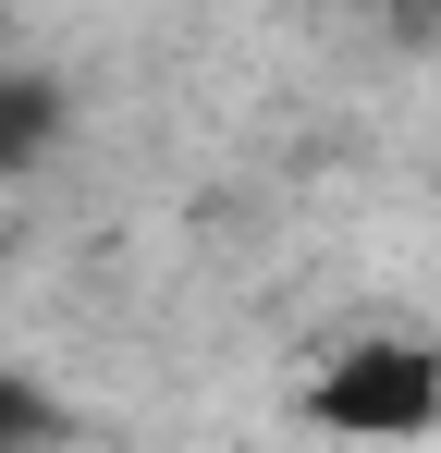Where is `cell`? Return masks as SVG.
<instances>
[{
  "label": "cell",
  "instance_id": "cell-2",
  "mask_svg": "<svg viewBox=\"0 0 441 453\" xmlns=\"http://www.w3.org/2000/svg\"><path fill=\"white\" fill-rule=\"evenodd\" d=\"M62 86L50 74H12L0 62V184H25V172H50V148H62Z\"/></svg>",
  "mask_w": 441,
  "mask_h": 453
},
{
  "label": "cell",
  "instance_id": "cell-3",
  "mask_svg": "<svg viewBox=\"0 0 441 453\" xmlns=\"http://www.w3.org/2000/svg\"><path fill=\"white\" fill-rule=\"evenodd\" d=\"M50 429H62V417H50V392H37L25 368H0V453H37Z\"/></svg>",
  "mask_w": 441,
  "mask_h": 453
},
{
  "label": "cell",
  "instance_id": "cell-1",
  "mask_svg": "<svg viewBox=\"0 0 441 453\" xmlns=\"http://www.w3.org/2000/svg\"><path fill=\"white\" fill-rule=\"evenodd\" d=\"M294 417H306L319 441H344V453L441 441V343L429 331H356V343H331V356L306 368Z\"/></svg>",
  "mask_w": 441,
  "mask_h": 453
}]
</instances>
